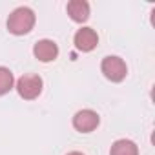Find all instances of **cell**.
<instances>
[{
	"mask_svg": "<svg viewBox=\"0 0 155 155\" xmlns=\"http://www.w3.org/2000/svg\"><path fill=\"white\" fill-rule=\"evenodd\" d=\"M35 26V13L29 8H17L8 18V29L13 35H26Z\"/></svg>",
	"mask_w": 155,
	"mask_h": 155,
	"instance_id": "1",
	"label": "cell"
},
{
	"mask_svg": "<svg viewBox=\"0 0 155 155\" xmlns=\"http://www.w3.org/2000/svg\"><path fill=\"white\" fill-rule=\"evenodd\" d=\"M17 91L26 101L37 99L42 93V79L35 73H26L17 81Z\"/></svg>",
	"mask_w": 155,
	"mask_h": 155,
	"instance_id": "2",
	"label": "cell"
},
{
	"mask_svg": "<svg viewBox=\"0 0 155 155\" xmlns=\"http://www.w3.org/2000/svg\"><path fill=\"white\" fill-rule=\"evenodd\" d=\"M101 69L104 73V77L111 82H120L126 79V73H128V68H126V62L120 58V57H106L101 64Z\"/></svg>",
	"mask_w": 155,
	"mask_h": 155,
	"instance_id": "3",
	"label": "cell"
},
{
	"mask_svg": "<svg viewBox=\"0 0 155 155\" xmlns=\"http://www.w3.org/2000/svg\"><path fill=\"white\" fill-rule=\"evenodd\" d=\"M99 122H101L99 113L93 110H81L73 117V128L81 133H90V131L97 130Z\"/></svg>",
	"mask_w": 155,
	"mask_h": 155,
	"instance_id": "4",
	"label": "cell"
},
{
	"mask_svg": "<svg viewBox=\"0 0 155 155\" xmlns=\"http://www.w3.org/2000/svg\"><path fill=\"white\" fill-rule=\"evenodd\" d=\"M97 44H99V35L91 28H82L75 33V46L79 51H84V53L93 51Z\"/></svg>",
	"mask_w": 155,
	"mask_h": 155,
	"instance_id": "5",
	"label": "cell"
},
{
	"mask_svg": "<svg viewBox=\"0 0 155 155\" xmlns=\"http://www.w3.org/2000/svg\"><path fill=\"white\" fill-rule=\"evenodd\" d=\"M33 55L40 60V62H51L58 57V46L53 40H38L33 48Z\"/></svg>",
	"mask_w": 155,
	"mask_h": 155,
	"instance_id": "6",
	"label": "cell"
},
{
	"mask_svg": "<svg viewBox=\"0 0 155 155\" xmlns=\"http://www.w3.org/2000/svg\"><path fill=\"white\" fill-rule=\"evenodd\" d=\"M66 9L73 22H86L90 18V4L86 0H71Z\"/></svg>",
	"mask_w": 155,
	"mask_h": 155,
	"instance_id": "7",
	"label": "cell"
},
{
	"mask_svg": "<svg viewBox=\"0 0 155 155\" xmlns=\"http://www.w3.org/2000/svg\"><path fill=\"white\" fill-rule=\"evenodd\" d=\"M110 155H139V148L130 139H119L113 142Z\"/></svg>",
	"mask_w": 155,
	"mask_h": 155,
	"instance_id": "8",
	"label": "cell"
},
{
	"mask_svg": "<svg viewBox=\"0 0 155 155\" xmlns=\"http://www.w3.org/2000/svg\"><path fill=\"white\" fill-rule=\"evenodd\" d=\"M13 84H15V77H13L11 69L0 66V97L9 93L13 90Z\"/></svg>",
	"mask_w": 155,
	"mask_h": 155,
	"instance_id": "9",
	"label": "cell"
},
{
	"mask_svg": "<svg viewBox=\"0 0 155 155\" xmlns=\"http://www.w3.org/2000/svg\"><path fill=\"white\" fill-rule=\"evenodd\" d=\"M68 155H84V153H81V151H71V153H68Z\"/></svg>",
	"mask_w": 155,
	"mask_h": 155,
	"instance_id": "10",
	"label": "cell"
}]
</instances>
